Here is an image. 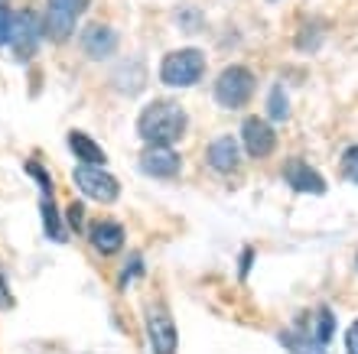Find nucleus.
<instances>
[{"label":"nucleus","mask_w":358,"mask_h":354,"mask_svg":"<svg viewBox=\"0 0 358 354\" xmlns=\"http://www.w3.org/2000/svg\"><path fill=\"white\" fill-rule=\"evenodd\" d=\"M189 117L173 101H150L137 114V133L147 147H173L186 137Z\"/></svg>","instance_id":"obj_1"},{"label":"nucleus","mask_w":358,"mask_h":354,"mask_svg":"<svg viewBox=\"0 0 358 354\" xmlns=\"http://www.w3.org/2000/svg\"><path fill=\"white\" fill-rule=\"evenodd\" d=\"M206 75V52L202 49H173L160 62V82L170 88H192Z\"/></svg>","instance_id":"obj_2"},{"label":"nucleus","mask_w":358,"mask_h":354,"mask_svg":"<svg viewBox=\"0 0 358 354\" xmlns=\"http://www.w3.org/2000/svg\"><path fill=\"white\" fill-rule=\"evenodd\" d=\"M255 94V75L245 66H228L222 68V75L215 78V101L228 111H238L245 108Z\"/></svg>","instance_id":"obj_3"},{"label":"nucleus","mask_w":358,"mask_h":354,"mask_svg":"<svg viewBox=\"0 0 358 354\" xmlns=\"http://www.w3.org/2000/svg\"><path fill=\"white\" fill-rule=\"evenodd\" d=\"M85 10H88V0H46L43 36H49L52 43H66L76 33V23Z\"/></svg>","instance_id":"obj_4"},{"label":"nucleus","mask_w":358,"mask_h":354,"mask_svg":"<svg viewBox=\"0 0 358 354\" xmlns=\"http://www.w3.org/2000/svg\"><path fill=\"white\" fill-rule=\"evenodd\" d=\"M72 179H76V186L82 196L94 198V202H101V205H111V202H117V196H121V182H117L111 172H104L101 166H76Z\"/></svg>","instance_id":"obj_5"},{"label":"nucleus","mask_w":358,"mask_h":354,"mask_svg":"<svg viewBox=\"0 0 358 354\" xmlns=\"http://www.w3.org/2000/svg\"><path fill=\"white\" fill-rule=\"evenodd\" d=\"M147 335H150L153 354H176V325H173V316L166 312V306H160V302L147 309Z\"/></svg>","instance_id":"obj_6"},{"label":"nucleus","mask_w":358,"mask_h":354,"mask_svg":"<svg viewBox=\"0 0 358 354\" xmlns=\"http://www.w3.org/2000/svg\"><path fill=\"white\" fill-rule=\"evenodd\" d=\"M241 143H245L248 156L255 159H267L277 149V133L264 117H245L241 124Z\"/></svg>","instance_id":"obj_7"},{"label":"nucleus","mask_w":358,"mask_h":354,"mask_svg":"<svg viewBox=\"0 0 358 354\" xmlns=\"http://www.w3.org/2000/svg\"><path fill=\"white\" fill-rule=\"evenodd\" d=\"M141 172L150 179H176L182 172V159L170 147H147L141 153Z\"/></svg>","instance_id":"obj_8"},{"label":"nucleus","mask_w":358,"mask_h":354,"mask_svg":"<svg viewBox=\"0 0 358 354\" xmlns=\"http://www.w3.org/2000/svg\"><path fill=\"white\" fill-rule=\"evenodd\" d=\"M283 179H287V186H290L293 192H303V196H326V179H322L310 163H303L300 156L287 159Z\"/></svg>","instance_id":"obj_9"},{"label":"nucleus","mask_w":358,"mask_h":354,"mask_svg":"<svg viewBox=\"0 0 358 354\" xmlns=\"http://www.w3.org/2000/svg\"><path fill=\"white\" fill-rule=\"evenodd\" d=\"M78 43H82L88 59H108L117 52V33H114L108 23H92V27H85L82 36H78Z\"/></svg>","instance_id":"obj_10"},{"label":"nucleus","mask_w":358,"mask_h":354,"mask_svg":"<svg viewBox=\"0 0 358 354\" xmlns=\"http://www.w3.org/2000/svg\"><path fill=\"white\" fill-rule=\"evenodd\" d=\"M39 39H43V23L36 20V13L33 10H23L17 17V27H13V49H17L20 59H29L33 52H36Z\"/></svg>","instance_id":"obj_11"},{"label":"nucleus","mask_w":358,"mask_h":354,"mask_svg":"<svg viewBox=\"0 0 358 354\" xmlns=\"http://www.w3.org/2000/svg\"><path fill=\"white\" fill-rule=\"evenodd\" d=\"M208 166L215 169V172H235L238 163H241V149H238V140L235 137H218V140L208 143Z\"/></svg>","instance_id":"obj_12"},{"label":"nucleus","mask_w":358,"mask_h":354,"mask_svg":"<svg viewBox=\"0 0 358 354\" xmlns=\"http://www.w3.org/2000/svg\"><path fill=\"white\" fill-rule=\"evenodd\" d=\"M88 237H92V247L98 253H117L124 247V228L117 221H98L92 224V231H88Z\"/></svg>","instance_id":"obj_13"},{"label":"nucleus","mask_w":358,"mask_h":354,"mask_svg":"<svg viewBox=\"0 0 358 354\" xmlns=\"http://www.w3.org/2000/svg\"><path fill=\"white\" fill-rule=\"evenodd\" d=\"M69 149L76 153V159H82V166H101L104 169V163H108V153L82 131L69 133Z\"/></svg>","instance_id":"obj_14"},{"label":"nucleus","mask_w":358,"mask_h":354,"mask_svg":"<svg viewBox=\"0 0 358 354\" xmlns=\"http://www.w3.org/2000/svg\"><path fill=\"white\" fill-rule=\"evenodd\" d=\"M303 332H306V335H310L320 348H326L332 341V335H336V316H332V309L320 306V312L310 316V325L303 328Z\"/></svg>","instance_id":"obj_15"},{"label":"nucleus","mask_w":358,"mask_h":354,"mask_svg":"<svg viewBox=\"0 0 358 354\" xmlns=\"http://www.w3.org/2000/svg\"><path fill=\"white\" fill-rule=\"evenodd\" d=\"M277 341H280V348H287L290 354H326V348L316 345L303 328H287V332L277 335Z\"/></svg>","instance_id":"obj_16"},{"label":"nucleus","mask_w":358,"mask_h":354,"mask_svg":"<svg viewBox=\"0 0 358 354\" xmlns=\"http://www.w3.org/2000/svg\"><path fill=\"white\" fill-rule=\"evenodd\" d=\"M267 114H271L273 121H287L290 117V101H287L283 84H273L271 94H267Z\"/></svg>","instance_id":"obj_17"},{"label":"nucleus","mask_w":358,"mask_h":354,"mask_svg":"<svg viewBox=\"0 0 358 354\" xmlns=\"http://www.w3.org/2000/svg\"><path fill=\"white\" fill-rule=\"evenodd\" d=\"M43 228H46L49 241H66L62 237V224H59V212L52 205V198H43Z\"/></svg>","instance_id":"obj_18"},{"label":"nucleus","mask_w":358,"mask_h":354,"mask_svg":"<svg viewBox=\"0 0 358 354\" xmlns=\"http://www.w3.org/2000/svg\"><path fill=\"white\" fill-rule=\"evenodd\" d=\"M13 27H17V17H13V10L0 0V46H7L10 39H13Z\"/></svg>","instance_id":"obj_19"},{"label":"nucleus","mask_w":358,"mask_h":354,"mask_svg":"<svg viewBox=\"0 0 358 354\" xmlns=\"http://www.w3.org/2000/svg\"><path fill=\"white\" fill-rule=\"evenodd\" d=\"M27 172L39 182V189H43V198H52V176H49L46 169L39 166V163H27Z\"/></svg>","instance_id":"obj_20"},{"label":"nucleus","mask_w":358,"mask_h":354,"mask_svg":"<svg viewBox=\"0 0 358 354\" xmlns=\"http://www.w3.org/2000/svg\"><path fill=\"white\" fill-rule=\"evenodd\" d=\"M342 172H345V179H349V182H355V186H358V143L342 153Z\"/></svg>","instance_id":"obj_21"},{"label":"nucleus","mask_w":358,"mask_h":354,"mask_svg":"<svg viewBox=\"0 0 358 354\" xmlns=\"http://www.w3.org/2000/svg\"><path fill=\"white\" fill-rule=\"evenodd\" d=\"M137 273H143V260H141V253H134L131 257V267H124V273H121V289H127V283L137 276Z\"/></svg>","instance_id":"obj_22"},{"label":"nucleus","mask_w":358,"mask_h":354,"mask_svg":"<svg viewBox=\"0 0 358 354\" xmlns=\"http://www.w3.org/2000/svg\"><path fill=\"white\" fill-rule=\"evenodd\" d=\"M66 218H69V224H72L76 231H82V218H85V208L78 205V202H72V205L66 208Z\"/></svg>","instance_id":"obj_23"},{"label":"nucleus","mask_w":358,"mask_h":354,"mask_svg":"<svg viewBox=\"0 0 358 354\" xmlns=\"http://www.w3.org/2000/svg\"><path fill=\"white\" fill-rule=\"evenodd\" d=\"M345 354H358V318L349 325V332H345Z\"/></svg>","instance_id":"obj_24"},{"label":"nucleus","mask_w":358,"mask_h":354,"mask_svg":"<svg viewBox=\"0 0 358 354\" xmlns=\"http://www.w3.org/2000/svg\"><path fill=\"white\" fill-rule=\"evenodd\" d=\"M0 309H13V296H10V286H7L3 270H0Z\"/></svg>","instance_id":"obj_25"},{"label":"nucleus","mask_w":358,"mask_h":354,"mask_svg":"<svg viewBox=\"0 0 358 354\" xmlns=\"http://www.w3.org/2000/svg\"><path fill=\"white\" fill-rule=\"evenodd\" d=\"M251 260H255V251H251V247H245V251H241V276H248V270H251Z\"/></svg>","instance_id":"obj_26"}]
</instances>
